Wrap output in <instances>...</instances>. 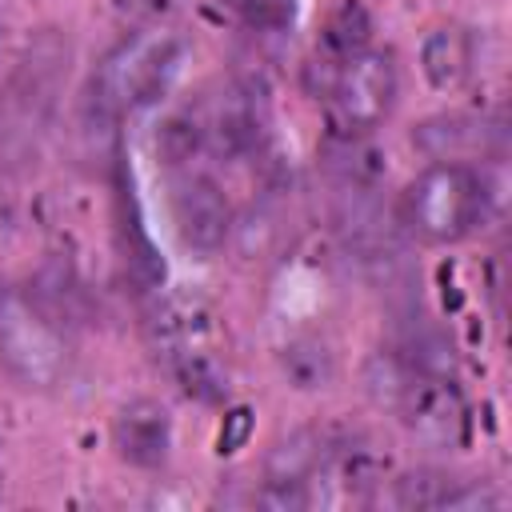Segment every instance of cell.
<instances>
[{
	"mask_svg": "<svg viewBox=\"0 0 512 512\" xmlns=\"http://www.w3.org/2000/svg\"><path fill=\"white\" fill-rule=\"evenodd\" d=\"M484 124L468 120V116H432L424 124H416L412 144L428 156V160H464L468 152L484 148Z\"/></svg>",
	"mask_w": 512,
	"mask_h": 512,
	"instance_id": "7c38bea8",
	"label": "cell"
},
{
	"mask_svg": "<svg viewBox=\"0 0 512 512\" xmlns=\"http://www.w3.org/2000/svg\"><path fill=\"white\" fill-rule=\"evenodd\" d=\"M0 368L28 392H52L72 368L64 332L16 288H0Z\"/></svg>",
	"mask_w": 512,
	"mask_h": 512,
	"instance_id": "3957f363",
	"label": "cell"
},
{
	"mask_svg": "<svg viewBox=\"0 0 512 512\" xmlns=\"http://www.w3.org/2000/svg\"><path fill=\"white\" fill-rule=\"evenodd\" d=\"M112 444H116V456L132 468H164L168 464V452H172V416L160 400H148V396H136L128 400L116 420H112Z\"/></svg>",
	"mask_w": 512,
	"mask_h": 512,
	"instance_id": "9c48e42d",
	"label": "cell"
},
{
	"mask_svg": "<svg viewBox=\"0 0 512 512\" xmlns=\"http://www.w3.org/2000/svg\"><path fill=\"white\" fill-rule=\"evenodd\" d=\"M156 152L168 160V164H188L192 156L204 152V128H200V116L192 112H176L160 124V136H156Z\"/></svg>",
	"mask_w": 512,
	"mask_h": 512,
	"instance_id": "e0dca14e",
	"label": "cell"
},
{
	"mask_svg": "<svg viewBox=\"0 0 512 512\" xmlns=\"http://www.w3.org/2000/svg\"><path fill=\"white\" fill-rule=\"evenodd\" d=\"M172 228L180 244L196 256H216L228 248L232 236V208L224 192L208 176H180L172 188Z\"/></svg>",
	"mask_w": 512,
	"mask_h": 512,
	"instance_id": "52a82bcc",
	"label": "cell"
},
{
	"mask_svg": "<svg viewBox=\"0 0 512 512\" xmlns=\"http://www.w3.org/2000/svg\"><path fill=\"white\" fill-rule=\"evenodd\" d=\"M180 56L184 44L168 28H136L120 36L92 76V108L104 120H116L120 112L148 104L180 72Z\"/></svg>",
	"mask_w": 512,
	"mask_h": 512,
	"instance_id": "7a4b0ae2",
	"label": "cell"
},
{
	"mask_svg": "<svg viewBox=\"0 0 512 512\" xmlns=\"http://www.w3.org/2000/svg\"><path fill=\"white\" fill-rule=\"evenodd\" d=\"M452 476L444 472H408L404 480H396V504L400 508H440L444 512V500L452 492Z\"/></svg>",
	"mask_w": 512,
	"mask_h": 512,
	"instance_id": "ac0fdd59",
	"label": "cell"
},
{
	"mask_svg": "<svg viewBox=\"0 0 512 512\" xmlns=\"http://www.w3.org/2000/svg\"><path fill=\"white\" fill-rule=\"evenodd\" d=\"M284 240V216L272 204H252L244 216H232V236L228 244L244 260H272Z\"/></svg>",
	"mask_w": 512,
	"mask_h": 512,
	"instance_id": "5bb4252c",
	"label": "cell"
},
{
	"mask_svg": "<svg viewBox=\"0 0 512 512\" xmlns=\"http://www.w3.org/2000/svg\"><path fill=\"white\" fill-rule=\"evenodd\" d=\"M252 28H288L296 16V0H228Z\"/></svg>",
	"mask_w": 512,
	"mask_h": 512,
	"instance_id": "d6986e66",
	"label": "cell"
},
{
	"mask_svg": "<svg viewBox=\"0 0 512 512\" xmlns=\"http://www.w3.org/2000/svg\"><path fill=\"white\" fill-rule=\"evenodd\" d=\"M280 368H284V376H288L296 388H304V392L328 388V380L336 376V360H332L328 344L316 340V336H296V340H288L284 352H280Z\"/></svg>",
	"mask_w": 512,
	"mask_h": 512,
	"instance_id": "9a60e30c",
	"label": "cell"
},
{
	"mask_svg": "<svg viewBox=\"0 0 512 512\" xmlns=\"http://www.w3.org/2000/svg\"><path fill=\"white\" fill-rule=\"evenodd\" d=\"M392 416L404 424V432L416 444L432 452H452L468 436V400L456 376H436V372L416 368L400 400L392 404Z\"/></svg>",
	"mask_w": 512,
	"mask_h": 512,
	"instance_id": "8992f818",
	"label": "cell"
},
{
	"mask_svg": "<svg viewBox=\"0 0 512 512\" xmlns=\"http://www.w3.org/2000/svg\"><path fill=\"white\" fill-rule=\"evenodd\" d=\"M320 452H324V436H316L312 428H296V432L280 436L268 448V456H264V480L312 484V476L320 468Z\"/></svg>",
	"mask_w": 512,
	"mask_h": 512,
	"instance_id": "4fadbf2b",
	"label": "cell"
},
{
	"mask_svg": "<svg viewBox=\"0 0 512 512\" xmlns=\"http://www.w3.org/2000/svg\"><path fill=\"white\" fill-rule=\"evenodd\" d=\"M340 128L344 132H360L368 136L372 128H380L400 96V72H396V56L388 48H360L356 56H348L328 88Z\"/></svg>",
	"mask_w": 512,
	"mask_h": 512,
	"instance_id": "277c9868",
	"label": "cell"
},
{
	"mask_svg": "<svg viewBox=\"0 0 512 512\" xmlns=\"http://www.w3.org/2000/svg\"><path fill=\"white\" fill-rule=\"evenodd\" d=\"M420 68L428 76L432 88L440 92H456L472 68H476V48H472V36L460 28V24H440L424 36L420 44Z\"/></svg>",
	"mask_w": 512,
	"mask_h": 512,
	"instance_id": "8fae6325",
	"label": "cell"
},
{
	"mask_svg": "<svg viewBox=\"0 0 512 512\" xmlns=\"http://www.w3.org/2000/svg\"><path fill=\"white\" fill-rule=\"evenodd\" d=\"M488 180L468 160H432L400 196V228L420 244H456L488 220Z\"/></svg>",
	"mask_w": 512,
	"mask_h": 512,
	"instance_id": "6da1fadb",
	"label": "cell"
},
{
	"mask_svg": "<svg viewBox=\"0 0 512 512\" xmlns=\"http://www.w3.org/2000/svg\"><path fill=\"white\" fill-rule=\"evenodd\" d=\"M200 128H204V152H216L224 160L252 156L264 140L260 96L244 84H224L200 112Z\"/></svg>",
	"mask_w": 512,
	"mask_h": 512,
	"instance_id": "ba28073f",
	"label": "cell"
},
{
	"mask_svg": "<svg viewBox=\"0 0 512 512\" xmlns=\"http://www.w3.org/2000/svg\"><path fill=\"white\" fill-rule=\"evenodd\" d=\"M144 328H148L152 352H156L164 364L212 348V312H208V304L196 300V296H168V300H160V304L148 312Z\"/></svg>",
	"mask_w": 512,
	"mask_h": 512,
	"instance_id": "30bf717a",
	"label": "cell"
},
{
	"mask_svg": "<svg viewBox=\"0 0 512 512\" xmlns=\"http://www.w3.org/2000/svg\"><path fill=\"white\" fill-rule=\"evenodd\" d=\"M60 64H64L60 48H52L48 56L40 48H32L20 60V68L12 72V80L0 96V156L20 160L36 144V136L48 124V112H52V92L60 84Z\"/></svg>",
	"mask_w": 512,
	"mask_h": 512,
	"instance_id": "5b68a950",
	"label": "cell"
},
{
	"mask_svg": "<svg viewBox=\"0 0 512 512\" xmlns=\"http://www.w3.org/2000/svg\"><path fill=\"white\" fill-rule=\"evenodd\" d=\"M412 364L396 352V348H376L364 364H360V388H364V396L376 404V408H384V412H392V404L400 400V392H404V384L412 380Z\"/></svg>",
	"mask_w": 512,
	"mask_h": 512,
	"instance_id": "2e32d148",
	"label": "cell"
}]
</instances>
